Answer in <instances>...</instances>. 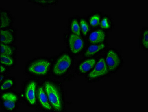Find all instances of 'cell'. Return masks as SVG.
I'll use <instances>...</instances> for the list:
<instances>
[{
    "label": "cell",
    "instance_id": "8992f818",
    "mask_svg": "<svg viewBox=\"0 0 148 112\" xmlns=\"http://www.w3.org/2000/svg\"><path fill=\"white\" fill-rule=\"evenodd\" d=\"M106 61L108 69L110 71L115 70L120 64V60L118 56L112 50H110L108 53Z\"/></svg>",
    "mask_w": 148,
    "mask_h": 112
},
{
    "label": "cell",
    "instance_id": "9a60e30c",
    "mask_svg": "<svg viewBox=\"0 0 148 112\" xmlns=\"http://www.w3.org/2000/svg\"><path fill=\"white\" fill-rule=\"evenodd\" d=\"M71 30L73 34L80 36V28L76 20H74L71 24Z\"/></svg>",
    "mask_w": 148,
    "mask_h": 112
},
{
    "label": "cell",
    "instance_id": "7c38bea8",
    "mask_svg": "<svg viewBox=\"0 0 148 112\" xmlns=\"http://www.w3.org/2000/svg\"><path fill=\"white\" fill-rule=\"evenodd\" d=\"M105 47V46L104 44L92 45L86 51L85 56L86 57L92 56L103 49Z\"/></svg>",
    "mask_w": 148,
    "mask_h": 112
},
{
    "label": "cell",
    "instance_id": "ac0fdd59",
    "mask_svg": "<svg viewBox=\"0 0 148 112\" xmlns=\"http://www.w3.org/2000/svg\"><path fill=\"white\" fill-rule=\"evenodd\" d=\"M80 24L83 35H86L89 31V27L87 23L83 19L81 20Z\"/></svg>",
    "mask_w": 148,
    "mask_h": 112
},
{
    "label": "cell",
    "instance_id": "6da1fadb",
    "mask_svg": "<svg viewBox=\"0 0 148 112\" xmlns=\"http://www.w3.org/2000/svg\"><path fill=\"white\" fill-rule=\"evenodd\" d=\"M45 89L52 105L56 110H60L61 108V102L59 94L55 87L51 83L46 82Z\"/></svg>",
    "mask_w": 148,
    "mask_h": 112
},
{
    "label": "cell",
    "instance_id": "ffe728a7",
    "mask_svg": "<svg viewBox=\"0 0 148 112\" xmlns=\"http://www.w3.org/2000/svg\"><path fill=\"white\" fill-rule=\"evenodd\" d=\"M13 82L11 80H8L5 81L1 87L2 90L5 91L9 89L13 86Z\"/></svg>",
    "mask_w": 148,
    "mask_h": 112
},
{
    "label": "cell",
    "instance_id": "2e32d148",
    "mask_svg": "<svg viewBox=\"0 0 148 112\" xmlns=\"http://www.w3.org/2000/svg\"><path fill=\"white\" fill-rule=\"evenodd\" d=\"M12 53V49L9 46L1 44V54L10 56Z\"/></svg>",
    "mask_w": 148,
    "mask_h": 112
},
{
    "label": "cell",
    "instance_id": "4fadbf2b",
    "mask_svg": "<svg viewBox=\"0 0 148 112\" xmlns=\"http://www.w3.org/2000/svg\"><path fill=\"white\" fill-rule=\"evenodd\" d=\"M1 41L5 44L11 43L13 40V36L9 32L1 30Z\"/></svg>",
    "mask_w": 148,
    "mask_h": 112
},
{
    "label": "cell",
    "instance_id": "7a4b0ae2",
    "mask_svg": "<svg viewBox=\"0 0 148 112\" xmlns=\"http://www.w3.org/2000/svg\"><path fill=\"white\" fill-rule=\"evenodd\" d=\"M71 63V59L68 55L65 54L61 56L54 66V73L58 75L64 73L70 67Z\"/></svg>",
    "mask_w": 148,
    "mask_h": 112
},
{
    "label": "cell",
    "instance_id": "3957f363",
    "mask_svg": "<svg viewBox=\"0 0 148 112\" xmlns=\"http://www.w3.org/2000/svg\"><path fill=\"white\" fill-rule=\"evenodd\" d=\"M51 63L49 61L40 60L35 62L29 68V71L38 75H44L47 72Z\"/></svg>",
    "mask_w": 148,
    "mask_h": 112
},
{
    "label": "cell",
    "instance_id": "7402d4cb",
    "mask_svg": "<svg viewBox=\"0 0 148 112\" xmlns=\"http://www.w3.org/2000/svg\"><path fill=\"white\" fill-rule=\"evenodd\" d=\"M101 28L104 29H107L110 27L108 19L106 18H104L101 23Z\"/></svg>",
    "mask_w": 148,
    "mask_h": 112
},
{
    "label": "cell",
    "instance_id": "5b68a950",
    "mask_svg": "<svg viewBox=\"0 0 148 112\" xmlns=\"http://www.w3.org/2000/svg\"><path fill=\"white\" fill-rule=\"evenodd\" d=\"M108 72V68L104 59L101 58L97 62L94 70L89 75L91 78H95L106 75Z\"/></svg>",
    "mask_w": 148,
    "mask_h": 112
},
{
    "label": "cell",
    "instance_id": "d6986e66",
    "mask_svg": "<svg viewBox=\"0 0 148 112\" xmlns=\"http://www.w3.org/2000/svg\"><path fill=\"white\" fill-rule=\"evenodd\" d=\"M100 21V17L98 15H96L92 16L90 18V22L92 26L96 27L99 24Z\"/></svg>",
    "mask_w": 148,
    "mask_h": 112
},
{
    "label": "cell",
    "instance_id": "30bf717a",
    "mask_svg": "<svg viewBox=\"0 0 148 112\" xmlns=\"http://www.w3.org/2000/svg\"><path fill=\"white\" fill-rule=\"evenodd\" d=\"M38 95L39 101L42 106L47 109L51 110L52 107L48 102L47 97L42 87L39 89Z\"/></svg>",
    "mask_w": 148,
    "mask_h": 112
},
{
    "label": "cell",
    "instance_id": "44dd1931",
    "mask_svg": "<svg viewBox=\"0 0 148 112\" xmlns=\"http://www.w3.org/2000/svg\"><path fill=\"white\" fill-rule=\"evenodd\" d=\"M148 30H146L144 32L143 36L142 42L144 46L148 49Z\"/></svg>",
    "mask_w": 148,
    "mask_h": 112
},
{
    "label": "cell",
    "instance_id": "ba28073f",
    "mask_svg": "<svg viewBox=\"0 0 148 112\" xmlns=\"http://www.w3.org/2000/svg\"><path fill=\"white\" fill-rule=\"evenodd\" d=\"M36 83L33 81L28 85L26 92V96L29 103L32 105L36 103L35 90Z\"/></svg>",
    "mask_w": 148,
    "mask_h": 112
},
{
    "label": "cell",
    "instance_id": "5bb4252c",
    "mask_svg": "<svg viewBox=\"0 0 148 112\" xmlns=\"http://www.w3.org/2000/svg\"><path fill=\"white\" fill-rule=\"evenodd\" d=\"M1 24L0 28H6L9 25L10 20L5 12H1Z\"/></svg>",
    "mask_w": 148,
    "mask_h": 112
},
{
    "label": "cell",
    "instance_id": "603a6c76",
    "mask_svg": "<svg viewBox=\"0 0 148 112\" xmlns=\"http://www.w3.org/2000/svg\"><path fill=\"white\" fill-rule=\"evenodd\" d=\"M5 71V68L3 66H1V73H2Z\"/></svg>",
    "mask_w": 148,
    "mask_h": 112
},
{
    "label": "cell",
    "instance_id": "cb8c5ba5",
    "mask_svg": "<svg viewBox=\"0 0 148 112\" xmlns=\"http://www.w3.org/2000/svg\"><path fill=\"white\" fill-rule=\"evenodd\" d=\"M3 77L2 76H1V82L3 79Z\"/></svg>",
    "mask_w": 148,
    "mask_h": 112
},
{
    "label": "cell",
    "instance_id": "277c9868",
    "mask_svg": "<svg viewBox=\"0 0 148 112\" xmlns=\"http://www.w3.org/2000/svg\"><path fill=\"white\" fill-rule=\"evenodd\" d=\"M69 42L71 50L73 53H80L83 48V42L80 36L71 34L70 37Z\"/></svg>",
    "mask_w": 148,
    "mask_h": 112
},
{
    "label": "cell",
    "instance_id": "8fae6325",
    "mask_svg": "<svg viewBox=\"0 0 148 112\" xmlns=\"http://www.w3.org/2000/svg\"><path fill=\"white\" fill-rule=\"evenodd\" d=\"M96 63L95 59H92L86 60L79 66V69L82 73H85L90 71L94 66Z\"/></svg>",
    "mask_w": 148,
    "mask_h": 112
},
{
    "label": "cell",
    "instance_id": "52a82bcc",
    "mask_svg": "<svg viewBox=\"0 0 148 112\" xmlns=\"http://www.w3.org/2000/svg\"><path fill=\"white\" fill-rule=\"evenodd\" d=\"M2 98L4 101V106L6 108L12 110L15 108L17 100L15 95L10 93H6L2 95Z\"/></svg>",
    "mask_w": 148,
    "mask_h": 112
},
{
    "label": "cell",
    "instance_id": "9c48e42d",
    "mask_svg": "<svg viewBox=\"0 0 148 112\" xmlns=\"http://www.w3.org/2000/svg\"><path fill=\"white\" fill-rule=\"evenodd\" d=\"M104 32L101 30H98L92 33L89 37L90 42L93 44L100 43L105 40Z\"/></svg>",
    "mask_w": 148,
    "mask_h": 112
},
{
    "label": "cell",
    "instance_id": "e0dca14e",
    "mask_svg": "<svg viewBox=\"0 0 148 112\" xmlns=\"http://www.w3.org/2000/svg\"><path fill=\"white\" fill-rule=\"evenodd\" d=\"M1 62L3 64L10 66L13 64V59L9 56L1 54Z\"/></svg>",
    "mask_w": 148,
    "mask_h": 112
}]
</instances>
